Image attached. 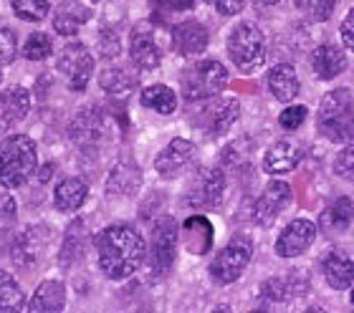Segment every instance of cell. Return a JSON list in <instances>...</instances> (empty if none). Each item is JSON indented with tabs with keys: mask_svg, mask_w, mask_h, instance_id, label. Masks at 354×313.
Wrapping results in <instances>:
<instances>
[{
	"mask_svg": "<svg viewBox=\"0 0 354 313\" xmlns=\"http://www.w3.org/2000/svg\"><path fill=\"white\" fill-rule=\"evenodd\" d=\"M306 117H309V109H306L304 104H294V106H288V109L281 111L279 124H281V129L294 131L306 122Z\"/></svg>",
	"mask_w": 354,
	"mask_h": 313,
	"instance_id": "cell-37",
	"label": "cell"
},
{
	"mask_svg": "<svg viewBox=\"0 0 354 313\" xmlns=\"http://www.w3.org/2000/svg\"><path fill=\"white\" fill-rule=\"evenodd\" d=\"M344 68H347V56L337 46L322 44L317 51L311 53V71L317 73L319 79L332 81L334 76L344 73Z\"/></svg>",
	"mask_w": 354,
	"mask_h": 313,
	"instance_id": "cell-25",
	"label": "cell"
},
{
	"mask_svg": "<svg viewBox=\"0 0 354 313\" xmlns=\"http://www.w3.org/2000/svg\"><path fill=\"white\" fill-rule=\"evenodd\" d=\"M322 273H324V281L329 283V288L347 291L354 281V260L342 250H332L322 260Z\"/></svg>",
	"mask_w": 354,
	"mask_h": 313,
	"instance_id": "cell-20",
	"label": "cell"
},
{
	"mask_svg": "<svg viewBox=\"0 0 354 313\" xmlns=\"http://www.w3.org/2000/svg\"><path fill=\"white\" fill-rule=\"evenodd\" d=\"M317 126L322 137L337 144L354 142V94L349 88H334L324 94L317 111Z\"/></svg>",
	"mask_w": 354,
	"mask_h": 313,
	"instance_id": "cell-3",
	"label": "cell"
},
{
	"mask_svg": "<svg viewBox=\"0 0 354 313\" xmlns=\"http://www.w3.org/2000/svg\"><path fill=\"white\" fill-rule=\"evenodd\" d=\"M195 154H198V146L192 144V142H187V139H183V137L172 139L170 144H167L162 152L157 154V160H155L157 175L162 177V180L180 177L185 169L192 164Z\"/></svg>",
	"mask_w": 354,
	"mask_h": 313,
	"instance_id": "cell-13",
	"label": "cell"
},
{
	"mask_svg": "<svg viewBox=\"0 0 354 313\" xmlns=\"http://www.w3.org/2000/svg\"><path fill=\"white\" fill-rule=\"evenodd\" d=\"M0 81H3V71H0Z\"/></svg>",
	"mask_w": 354,
	"mask_h": 313,
	"instance_id": "cell-46",
	"label": "cell"
},
{
	"mask_svg": "<svg viewBox=\"0 0 354 313\" xmlns=\"http://www.w3.org/2000/svg\"><path fill=\"white\" fill-rule=\"evenodd\" d=\"M213 222L205 215H192L183 222V243L187 253L205 255L207 250L213 248Z\"/></svg>",
	"mask_w": 354,
	"mask_h": 313,
	"instance_id": "cell-21",
	"label": "cell"
},
{
	"mask_svg": "<svg viewBox=\"0 0 354 313\" xmlns=\"http://www.w3.org/2000/svg\"><path fill=\"white\" fill-rule=\"evenodd\" d=\"M140 102L147 109H155L157 114H175L177 111V94L165 84H149L142 88Z\"/></svg>",
	"mask_w": 354,
	"mask_h": 313,
	"instance_id": "cell-31",
	"label": "cell"
},
{
	"mask_svg": "<svg viewBox=\"0 0 354 313\" xmlns=\"http://www.w3.org/2000/svg\"><path fill=\"white\" fill-rule=\"evenodd\" d=\"M225 195V175L218 167H200L187 184V205L198 210L221 207Z\"/></svg>",
	"mask_w": 354,
	"mask_h": 313,
	"instance_id": "cell-8",
	"label": "cell"
},
{
	"mask_svg": "<svg viewBox=\"0 0 354 313\" xmlns=\"http://www.w3.org/2000/svg\"><path fill=\"white\" fill-rule=\"evenodd\" d=\"M205 3H210L221 15H236L243 10L245 0H205Z\"/></svg>",
	"mask_w": 354,
	"mask_h": 313,
	"instance_id": "cell-41",
	"label": "cell"
},
{
	"mask_svg": "<svg viewBox=\"0 0 354 313\" xmlns=\"http://www.w3.org/2000/svg\"><path fill=\"white\" fill-rule=\"evenodd\" d=\"M299 160H301L299 146L294 142L281 139L273 146H268V152L263 154V172L266 175H286V172H294Z\"/></svg>",
	"mask_w": 354,
	"mask_h": 313,
	"instance_id": "cell-23",
	"label": "cell"
},
{
	"mask_svg": "<svg viewBox=\"0 0 354 313\" xmlns=\"http://www.w3.org/2000/svg\"><path fill=\"white\" fill-rule=\"evenodd\" d=\"M99 46H102V56H104V59H117L119 48H122V46H119V36L114 33V30H104Z\"/></svg>",
	"mask_w": 354,
	"mask_h": 313,
	"instance_id": "cell-40",
	"label": "cell"
},
{
	"mask_svg": "<svg viewBox=\"0 0 354 313\" xmlns=\"http://www.w3.org/2000/svg\"><path fill=\"white\" fill-rule=\"evenodd\" d=\"M225 84H228V68L215 59L198 61L190 68H185L180 76V86H183V96L187 99V104L213 99L225 88Z\"/></svg>",
	"mask_w": 354,
	"mask_h": 313,
	"instance_id": "cell-4",
	"label": "cell"
},
{
	"mask_svg": "<svg viewBox=\"0 0 354 313\" xmlns=\"http://www.w3.org/2000/svg\"><path fill=\"white\" fill-rule=\"evenodd\" d=\"M13 13L26 23H41L51 13V0H13Z\"/></svg>",
	"mask_w": 354,
	"mask_h": 313,
	"instance_id": "cell-33",
	"label": "cell"
},
{
	"mask_svg": "<svg viewBox=\"0 0 354 313\" xmlns=\"http://www.w3.org/2000/svg\"><path fill=\"white\" fill-rule=\"evenodd\" d=\"M314 240H317V225L311 220H294L281 230L273 250L279 258H299L314 245Z\"/></svg>",
	"mask_w": 354,
	"mask_h": 313,
	"instance_id": "cell-14",
	"label": "cell"
},
{
	"mask_svg": "<svg viewBox=\"0 0 354 313\" xmlns=\"http://www.w3.org/2000/svg\"><path fill=\"white\" fill-rule=\"evenodd\" d=\"M354 220V205L349 197H339V200H334L324 212H322V230L326 233H344L349 230Z\"/></svg>",
	"mask_w": 354,
	"mask_h": 313,
	"instance_id": "cell-29",
	"label": "cell"
},
{
	"mask_svg": "<svg viewBox=\"0 0 354 313\" xmlns=\"http://www.w3.org/2000/svg\"><path fill=\"white\" fill-rule=\"evenodd\" d=\"M296 8L301 10L309 21H329L334 13V0H296Z\"/></svg>",
	"mask_w": 354,
	"mask_h": 313,
	"instance_id": "cell-35",
	"label": "cell"
},
{
	"mask_svg": "<svg viewBox=\"0 0 354 313\" xmlns=\"http://www.w3.org/2000/svg\"><path fill=\"white\" fill-rule=\"evenodd\" d=\"M342 41H344L347 48L354 51V8L344 15V21H342Z\"/></svg>",
	"mask_w": 354,
	"mask_h": 313,
	"instance_id": "cell-42",
	"label": "cell"
},
{
	"mask_svg": "<svg viewBox=\"0 0 354 313\" xmlns=\"http://www.w3.org/2000/svg\"><path fill=\"white\" fill-rule=\"evenodd\" d=\"M26 293L8 270H0V311H23Z\"/></svg>",
	"mask_w": 354,
	"mask_h": 313,
	"instance_id": "cell-32",
	"label": "cell"
},
{
	"mask_svg": "<svg viewBox=\"0 0 354 313\" xmlns=\"http://www.w3.org/2000/svg\"><path fill=\"white\" fill-rule=\"evenodd\" d=\"M129 59L142 71H155L162 61V48L157 46L155 30L149 23L134 26L129 33Z\"/></svg>",
	"mask_w": 354,
	"mask_h": 313,
	"instance_id": "cell-12",
	"label": "cell"
},
{
	"mask_svg": "<svg viewBox=\"0 0 354 313\" xmlns=\"http://www.w3.org/2000/svg\"><path fill=\"white\" fill-rule=\"evenodd\" d=\"M99 84L106 94L111 96H127L137 86V73L132 68H127V66H109V68H104L102 76H99Z\"/></svg>",
	"mask_w": 354,
	"mask_h": 313,
	"instance_id": "cell-30",
	"label": "cell"
},
{
	"mask_svg": "<svg viewBox=\"0 0 354 313\" xmlns=\"http://www.w3.org/2000/svg\"><path fill=\"white\" fill-rule=\"evenodd\" d=\"M18 56V38L10 28L0 26V64H10Z\"/></svg>",
	"mask_w": 354,
	"mask_h": 313,
	"instance_id": "cell-39",
	"label": "cell"
},
{
	"mask_svg": "<svg viewBox=\"0 0 354 313\" xmlns=\"http://www.w3.org/2000/svg\"><path fill=\"white\" fill-rule=\"evenodd\" d=\"M291 202V184L281 182V180H273L263 187L261 197L253 205V222L261 227L271 225L273 220L279 218L283 207Z\"/></svg>",
	"mask_w": 354,
	"mask_h": 313,
	"instance_id": "cell-15",
	"label": "cell"
},
{
	"mask_svg": "<svg viewBox=\"0 0 354 313\" xmlns=\"http://www.w3.org/2000/svg\"><path fill=\"white\" fill-rule=\"evenodd\" d=\"M51 51H53L51 36H48V33H41V30L30 33L26 46H23V56L28 61H44L51 56Z\"/></svg>",
	"mask_w": 354,
	"mask_h": 313,
	"instance_id": "cell-34",
	"label": "cell"
},
{
	"mask_svg": "<svg viewBox=\"0 0 354 313\" xmlns=\"http://www.w3.org/2000/svg\"><path fill=\"white\" fill-rule=\"evenodd\" d=\"M349 301H352V306H354V291H352V296H349Z\"/></svg>",
	"mask_w": 354,
	"mask_h": 313,
	"instance_id": "cell-45",
	"label": "cell"
},
{
	"mask_svg": "<svg viewBox=\"0 0 354 313\" xmlns=\"http://www.w3.org/2000/svg\"><path fill=\"white\" fill-rule=\"evenodd\" d=\"M30 111V94L28 88L10 86L0 94V134L15 126Z\"/></svg>",
	"mask_w": 354,
	"mask_h": 313,
	"instance_id": "cell-18",
	"label": "cell"
},
{
	"mask_svg": "<svg viewBox=\"0 0 354 313\" xmlns=\"http://www.w3.org/2000/svg\"><path fill=\"white\" fill-rule=\"evenodd\" d=\"M266 86L271 91L273 99L279 102H294L299 91H301V81L296 76V68L291 64H279L273 66L268 76H266Z\"/></svg>",
	"mask_w": 354,
	"mask_h": 313,
	"instance_id": "cell-22",
	"label": "cell"
},
{
	"mask_svg": "<svg viewBox=\"0 0 354 313\" xmlns=\"http://www.w3.org/2000/svg\"><path fill=\"white\" fill-rule=\"evenodd\" d=\"M15 218H18V205H15L13 195L0 192V233L10 230L15 225Z\"/></svg>",
	"mask_w": 354,
	"mask_h": 313,
	"instance_id": "cell-38",
	"label": "cell"
},
{
	"mask_svg": "<svg viewBox=\"0 0 354 313\" xmlns=\"http://www.w3.org/2000/svg\"><path fill=\"white\" fill-rule=\"evenodd\" d=\"M64 306H66V288L61 281H44L28 301L30 311H64Z\"/></svg>",
	"mask_w": 354,
	"mask_h": 313,
	"instance_id": "cell-28",
	"label": "cell"
},
{
	"mask_svg": "<svg viewBox=\"0 0 354 313\" xmlns=\"http://www.w3.org/2000/svg\"><path fill=\"white\" fill-rule=\"evenodd\" d=\"M88 197V184L82 177H66L61 180L53 189V207L59 212H76L86 202Z\"/></svg>",
	"mask_w": 354,
	"mask_h": 313,
	"instance_id": "cell-26",
	"label": "cell"
},
{
	"mask_svg": "<svg viewBox=\"0 0 354 313\" xmlns=\"http://www.w3.org/2000/svg\"><path fill=\"white\" fill-rule=\"evenodd\" d=\"M99 268L111 281H124L142 268L147 258V243L142 233L132 225H109L96 238Z\"/></svg>",
	"mask_w": 354,
	"mask_h": 313,
	"instance_id": "cell-1",
	"label": "cell"
},
{
	"mask_svg": "<svg viewBox=\"0 0 354 313\" xmlns=\"http://www.w3.org/2000/svg\"><path fill=\"white\" fill-rule=\"evenodd\" d=\"M142 187V172L134 160H119L106 177V195L132 197Z\"/></svg>",
	"mask_w": 354,
	"mask_h": 313,
	"instance_id": "cell-17",
	"label": "cell"
},
{
	"mask_svg": "<svg viewBox=\"0 0 354 313\" xmlns=\"http://www.w3.org/2000/svg\"><path fill=\"white\" fill-rule=\"evenodd\" d=\"M38 152L33 139L26 134H10L0 142V187L18 189L36 175Z\"/></svg>",
	"mask_w": 354,
	"mask_h": 313,
	"instance_id": "cell-2",
	"label": "cell"
},
{
	"mask_svg": "<svg viewBox=\"0 0 354 313\" xmlns=\"http://www.w3.org/2000/svg\"><path fill=\"white\" fill-rule=\"evenodd\" d=\"M251 245H245V243H230L221 253L215 255L213 263H210V278H213L218 285H230L236 283L238 278L243 276V270L248 268V263H251Z\"/></svg>",
	"mask_w": 354,
	"mask_h": 313,
	"instance_id": "cell-11",
	"label": "cell"
},
{
	"mask_svg": "<svg viewBox=\"0 0 354 313\" xmlns=\"http://www.w3.org/2000/svg\"><path fill=\"white\" fill-rule=\"evenodd\" d=\"M59 71L66 76V84L71 91H84L91 81L94 56L82 41H71V44L64 46V51L59 56Z\"/></svg>",
	"mask_w": 354,
	"mask_h": 313,
	"instance_id": "cell-9",
	"label": "cell"
},
{
	"mask_svg": "<svg viewBox=\"0 0 354 313\" xmlns=\"http://www.w3.org/2000/svg\"><path fill=\"white\" fill-rule=\"evenodd\" d=\"M88 18H91V8L84 6L82 0H64L53 13V28L59 36H74Z\"/></svg>",
	"mask_w": 354,
	"mask_h": 313,
	"instance_id": "cell-24",
	"label": "cell"
},
{
	"mask_svg": "<svg viewBox=\"0 0 354 313\" xmlns=\"http://www.w3.org/2000/svg\"><path fill=\"white\" fill-rule=\"evenodd\" d=\"M238 117H241V102L233 99V96H221V99L205 104V109H200L198 122L207 139H218L233 129Z\"/></svg>",
	"mask_w": 354,
	"mask_h": 313,
	"instance_id": "cell-10",
	"label": "cell"
},
{
	"mask_svg": "<svg viewBox=\"0 0 354 313\" xmlns=\"http://www.w3.org/2000/svg\"><path fill=\"white\" fill-rule=\"evenodd\" d=\"M175 253H177V222L165 215L152 225V243H149V270L152 278L160 281L172 270L175 265Z\"/></svg>",
	"mask_w": 354,
	"mask_h": 313,
	"instance_id": "cell-6",
	"label": "cell"
},
{
	"mask_svg": "<svg viewBox=\"0 0 354 313\" xmlns=\"http://www.w3.org/2000/svg\"><path fill=\"white\" fill-rule=\"evenodd\" d=\"M170 38H172V48H175L180 56H185V59L200 56V53L207 48V41H210L205 26L200 21H192V18L172 26Z\"/></svg>",
	"mask_w": 354,
	"mask_h": 313,
	"instance_id": "cell-16",
	"label": "cell"
},
{
	"mask_svg": "<svg viewBox=\"0 0 354 313\" xmlns=\"http://www.w3.org/2000/svg\"><path fill=\"white\" fill-rule=\"evenodd\" d=\"M44 245H46V233L44 227H26L13 243V260L15 265H21V268H33L38 260H41V255H44Z\"/></svg>",
	"mask_w": 354,
	"mask_h": 313,
	"instance_id": "cell-19",
	"label": "cell"
},
{
	"mask_svg": "<svg viewBox=\"0 0 354 313\" xmlns=\"http://www.w3.org/2000/svg\"><path fill=\"white\" fill-rule=\"evenodd\" d=\"M68 137L84 154L99 152L109 142V119L99 106L82 111L68 126Z\"/></svg>",
	"mask_w": 354,
	"mask_h": 313,
	"instance_id": "cell-7",
	"label": "cell"
},
{
	"mask_svg": "<svg viewBox=\"0 0 354 313\" xmlns=\"http://www.w3.org/2000/svg\"><path fill=\"white\" fill-rule=\"evenodd\" d=\"M53 172H56V164H53V162L44 164V172H41V182H48V180L53 177Z\"/></svg>",
	"mask_w": 354,
	"mask_h": 313,
	"instance_id": "cell-43",
	"label": "cell"
},
{
	"mask_svg": "<svg viewBox=\"0 0 354 313\" xmlns=\"http://www.w3.org/2000/svg\"><path fill=\"white\" fill-rule=\"evenodd\" d=\"M261 6H276V3H279V0H259Z\"/></svg>",
	"mask_w": 354,
	"mask_h": 313,
	"instance_id": "cell-44",
	"label": "cell"
},
{
	"mask_svg": "<svg viewBox=\"0 0 354 313\" xmlns=\"http://www.w3.org/2000/svg\"><path fill=\"white\" fill-rule=\"evenodd\" d=\"M86 222L84 220H74L71 225L66 227V235H64V243H61V253H59V263L61 268H71L79 263V258L84 255L86 248Z\"/></svg>",
	"mask_w": 354,
	"mask_h": 313,
	"instance_id": "cell-27",
	"label": "cell"
},
{
	"mask_svg": "<svg viewBox=\"0 0 354 313\" xmlns=\"http://www.w3.org/2000/svg\"><path fill=\"white\" fill-rule=\"evenodd\" d=\"M228 56L238 71L253 73L266 64V38L253 23H238L228 36Z\"/></svg>",
	"mask_w": 354,
	"mask_h": 313,
	"instance_id": "cell-5",
	"label": "cell"
},
{
	"mask_svg": "<svg viewBox=\"0 0 354 313\" xmlns=\"http://www.w3.org/2000/svg\"><path fill=\"white\" fill-rule=\"evenodd\" d=\"M334 172H337L342 180L354 182V142H347V146L334 157Z\"/></svg>",
	"mask_w": 354,
	"mask_h": 313,
	"instance_id": "cell-36",
	"label": "cell"
}]
</instances>
